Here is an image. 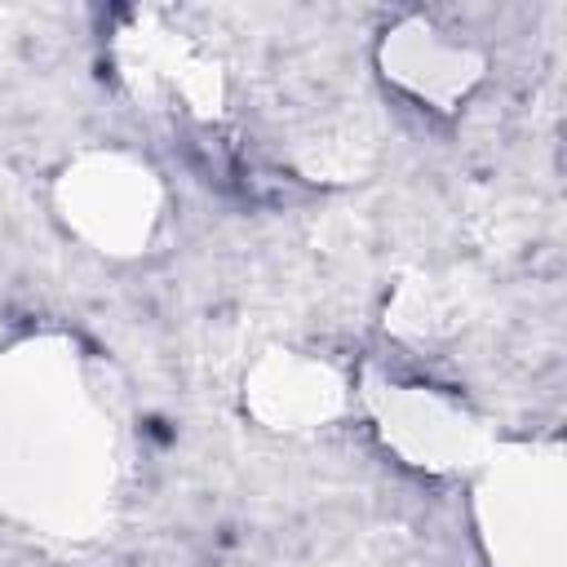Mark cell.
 <instances>
[{"label": "cell", "mask_w": 567, "mask_h": 567, "mask_svg": "<svg viewBox=\"0 0 567 567\" xmlns=\"http://www.w3.org/2000/svg\"><path fill=\"white\" fill-rule=\"evenodd\" d=\"M9 381L0 385V443L13 452L0 470V501L27 509H84V483H106L102 452H111V434L93 416V399L80 390L75 368L66 359H40V385L27 377V354L0 368Z\"/></svg>", "instance_id": "obj_1"}]
</instances>
